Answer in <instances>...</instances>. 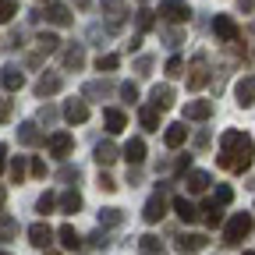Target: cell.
Wrapping results in <instances>:
<instances>
[{"mask_svg": "<svg viewBox=\"0 0 255 255\" xmlns=\"http://www.w3.org/2000/svg\"><path fill=\"white\" fill-rule=\"evenodd\" d=\"M255 159V142L245 135V131H223L220 135V152H216V163L231 174H245Z\"/></svg>", "mask_w": 255, "mask_h": 255, "instance_id": "cell-1", "label": "cell"}, {"mask_svg": "<svg viewBox=\"0 0 255 255\" xmlns=\"http://www.w3.org/2000/svg\"><path fill=\"white\" fill-rule=\"evenodd\" d=\"M252 227H255L252 213H234V216L227 220V231H223V245H227V248H238V245L252 234Z\"/></svg>", "mask_w": 255, "mask_h": 255, "instance_id": "cell-2", "label": "cell"}, {"mask_svg": "<svg viewBox=\"0 0 255 255\" xmlns=\"http://www.w3.org/2000/svg\"><path fill=\"white\" fill-rule=\"evenodd\" d=\"M184 75H188V89H202L209 82V60H206V53H199L195 60H191V68Z\"/></svg>", "mask_w": 255, "mask_h": 255, "instance_id": "cell-3", "label": "cell"}, {"mask_svg": "<svg viewBox=\"0 0 255 255\" xmlns=\"http://www.w3.org/2000/svg\"><path fill=\"white\" fill-rule=\"evenodd\" d=\"M213 32H216V39H223V43H238V21L231 18V14H216L213 18Z\"/></svg>", "mask_w": 255, "mask_h": 255, "instance_id": "cell-4", "label": "cell"}, {"mask_svg": "<svg viewBox=\"0 0 255 255\" xmlns=\"http://www.w3.org/2000/svg\"><path fill=\"white\" fill-rule=\"evenodd\" d=\"M159 14H163L167 21H174V25H181V21L191 18V11H188L184 0H159Z\"/></svg>", "mask_w": 255, "mask_h": 255, "instance_id": "cell-5", "label": "cell"}, {"mask_svg": "<svg viewBox=\"0 0 255 255\" xmlns=\"http://www.w3.org/2000/svg\"><path fill=\"white\" fill-rule=\"evenodd\" d=\"M142 216H145V223H159V220L167 216V195H163V191H156V195L145 202Z\"/></svg>", "mask_w": 255, "mask_h": 255, "instance_id": "cell-6", "label": "cell"}, {"mask_svg": "<svg viewBox=\"0 0 255 255\" xmlns=\"http://www.w3.org/2000/svg\"><path fill=\"white\" fill-rule=\"evenodd\" d=\"M149 100H152V107L163 114V110H170L174 107V100H177V92H174V85H156L152 92H149Z\"/></svg>", "mask_w": 255, "mask_h": 255, "instance_id": "cell-7", "label": "cell"}, {"mask_svg": "<svg viewBox=\"0 0 255 255\" xmlns=\"http://www.w3.org/2000/svg\"><path fill=\"white\" fill-rule=\"evenodd\" d=\"M0 85H4L7 92H18L25 85V75H21L18 64H4V68H0Z\"/></svg>", "mask_w": 255, "mask_h": 255, "instance_id": "cell-8", "label": "cell"}, {"mask_svg": "<svg viewBox=\"0 0 255 255\" xmlns=\"http://www.w3.org/2000/svg\"><path fill=\"white\" fill-rule=\"evenodd\" d=\"M18 142H21V145H28V149L43 145V131H39V124H36V121H25V124H18Z\"/></svg>", "mask_w": 255, "mask_h": 255, "instance_id": "cell-9", "label": "cell"}, {"mask_svg": "<svg viewBox=\"0 0 255 255\" xmlns=\"http://www.w3.org/2000/svg\"><path fill=\"white\" fill-rule=\"evenodd\" d=\"M103 14L110 18V32H121V25H124V14H128L124 0H103Z\"/></svg>", "mask_w": 255, "mask_h": 255, "instance_id": "cell-10", "label": "cell"}, {"mask_svg": "<svg viewBox=\"0 0 255 255\" xmlns=\"http://www.w3.org/2000/svg\"><path fill=\"white\" fill-rule=\"evenodd\" d=\"M213 117V103L209 100H191L184 107V121H209Z\"/></svg>", "mask_w": 255, "mask_h": 255, "instance_id": "cell-11", "label": "cell"}, {"mask_svg": "<svg viewBox=\"0 0 255 255\" xmlns=\"http://www.w3.org/2000/svg\"><path fill=\"white\" fill-rule=\"evenodd\" d=\"M64 89V78L60 75H43L39 82H36V96H39V100H46V96H57Z\"/></svg>", "mask_w": 255, "mask_h": 255, "instance_id": "cell-12", "label": "cell"}, {"mask_svg": "<svg viewBox=\"0 0 255 255\" xmlns=\"http://www.w3.org/2000/svg\"><path fill=\"white\" fill-rule=\"evenodd\" d=\"M64 117H68L71 124H85V121H89L85 100H68V103H64Z\"/></svg>", "mask_w": 255, "mask_h": 255, "instance_id": "cell-13", "label": "cell"}, {"mask_svg": "<svg viewBox=\"0 0 255 255\" xmlns=\"http://www.w3.org/2000/svg\"><path fill=\"white\" fill-rule=\"evenodd\" d=\"M184 184H188V191H191V195H202V191H206V188L213 184V177H209L206 170H188Z\"/></svg>", "mask_w": 255, "mask_h": 255, "instance_id": "cell-14", "label": "cell"}, {"mask_svg": "<svg viewBox=\"0 0 255 255\" xmlns=\"http://www.w3.org/2000/svg\"><path fill=\"white\" fill-rule=\"evenodd\" d=\"M28 241L36 248H50L53 245V231L46 227V223H32V227H28Z\"/></svg>", "mask_w": 255, "mask_h": 255, "instance_id": "cell-15", "label": "cell"}, {"mask_svg": "<svg viewBox=\"0 0 255 255\" xmlns=\"http://www.w3.org/2000/svg\"><path fill=\"white\" fill-rule=\"evenodd\" d=\"M46 145H50V152H53V156H68V152H71V145H75V138H71L68 131H57V135H50V138H46Z\"/></svg>", "mask_w": 255, "mask_h": 255, "instance_id": "cell-16", "label": "cell"}, {"mask_svg": "<svg viewBox=\"0 0 255 255\" xmlns=\"http://www.w3.org/2000/svg\"><path fill=\"white\" fill-rule=\"evenodd\" d=\"M234 96H238V107H252L255 103V78H241Z\"/></svg>", "mask_w": 255, "mask_h": 255, "instance_id": "cell-17", "label": "cell"}, {"mask_svg": "<svg viewBox=\"0 0 255 255\" xmlns=\"http://www.w3.org/2000/svg\"><path fill=\"white\" fill-rule=\"evenodd\" d=\"M114 92V85L103 78V82H85V89H82V96L85 100H107V96Z\"/></svg>", "mask_w": 255, "mask_h": 255, "instance_id": "cell-18", "label": "cell"}, {"mask_svg": "<svg viewBox=\"0 0 255 255\" xmlns=\"http://www.w3.org/2000/svg\"><path fill=\"white\" fill-rule=\"evenodd\" d=\"M124 159H128V167H138L142 159H145V142L142 138H131L124 145Z\"/></svg>", "mask_w": 255, "mask_h": 255, "instance_id": "cell-19", "label": "cell"}, {"mask_svg": "<svg viewBox=\"0 0 255 255\" xmlns=\"http://www.w3.org/2000/svg\"><path fill=\"white\" fill-rule=\"evenodd\" d=\"M82 64H85V46L82 43H75V46L64 50V68H68V71H78Z\"/></svg>", "mask_w": 255, "mask_h": 255, "instance_id": "cell-20", "label": "cell"}, {"mask_svg": "<svg viewBox=\"0 0 255 255\" xmlns=\"http://www.w3.org/2000/svg\"><path fill=\"white\" fill-rule=\"evenodd\" d=\"M57 238H60V245L68 252H82V238H78V231L71 227V223H64V227L57 231Z\"/></svg>", "mask_w": 255, "mask_h": 255, "instance_id": "cell-21", "label": "cell"}, {"mask_svg": "<svg viewBox=\"0 0 255 255\" xmlns=\"http://www.w3.org/2000/svg\"><path fill=\"white\" fill-rule=\"evenodd\" d=\"M163 142H167L170 149L184 145V142H188V128H184V124H167V131H163Z\"/></svg>", "mask_w": 255, "mask_h": 255, "instance_id": "cell-22", "label": "cell"}, {"mask_svg": "<svg viewBox=\"0 0 255 255\" xmlns=\"http://www.w3.org/2000/svg\"><path fill=\"white\" fill-rule=\"evenodd\" d=\"M46 21L50 25H71V11L64 4H46Z\"/></svg>", "mask_w": 255, "mask_h": 255, "instance_id": "cell-23", "label": "cell"}, {"mask_svg": "<svg viewBox=\"0 0 255 255\" xmlns=\"http://www.w3.org/2000/svg\"><path fill=\"white\" fill-rule=\"evenodd\" d=\"M117 156H121V152H117L114 142H100V145H96V163H100V167H110Z\"/></svg>", "mask_w": 255, "mask_h": 255, "instance_id": "cell-24", "label": "cell"}, {"mask_svg": "<svg viewBox=\"0 0 255 255\" xmlns=\"http://www.w3.org/2000/svg\"><path fill=\"white\" fill-rule=\"evenodd\" d=\"M103 121H107V131H110V135L124 131V124H128V121H124V114H121V110H114V107H107V110H103Z\"/></svg>", "mask_w": 255, "mask_h": 255, "instance_id": "cell-25", "label": "cell"}, {"mask_svg": "<svg viewBox=\"0 0 255 255\" xmlns=\"http://www.w3.org/2000/svg\"><path fill=\"white\" fill-rule=\"evenodd\" d=\"M174 213H177V216H181L184 223H195V220H199V209H195V206H191L188 199H181V195L174 199Z\"/></svg>", "mask_w": 255, "mask_h": 255, "instance_id": "cell-26", "label": "cell"}, {"mask_svg": "<svg viewBox=\"0 0 255 255\" xmlns=\"http://www.w3.org/2000/svg\"><path fill=\"white\" fill-rule=\"evenodd\" d=\"M138 121H142L145 131H159V110L156 107H142L138 110Z\"/></svg>", "mask_w": 255, "mask_h": 255, "instance_id": "cell-27", "label": "cell"}, {"mask_svg": "<svg viewBox=\"0 0 255 255\" xmlns=\"http://www.w3.org/2000/svg\"><path fill=\"white\" fill-rule=\"evenodd\" d=\"M60 209H64V213H78V209H82V195H78L75 188L60 195Z\"/></svg>", "mask_w": 255, "mask_h": 255, "instance_id": "cell-28", "label": "cell"}, {"mask_svg": "<svg viewBox=\"0 0 255 255\" xmlns=\"http://www.w3.org/2000/svg\"><path fill=\"white\" fill-rule=\"evenodd\" d=\"M121 220H124V213H121L117 206H107V209H100V223H103V227H117Z\"/></svg>", "mask_w": 255, "mask_h": 255, "instance_id": "cell-29", "label": "cell"}, {"mask_svg": "<svg viewBox=\"0 0 255 255\" xmlns=\"http://www.w3.org/2000/svg\"><path fill=\"white\" fill-rule=\"evenodd\" d=\"M36 46H39V53H57L60 50V39L53 36V32H43V36L36 39Z\"/></svg>", "mask_w": 255, "mask_h": 255, "instance_id": "cell-30", "label": "cell"}, {"mask_svg": "<svg viewBox=\"0 0 255 255\" xmlns=\"http://www.w3.org/2000/svg\"><path fill=\"white\" fill-rule=\"evenodd\" d=\"M159 39H163V43H167L170 50L184 43V36H181V28H167V25H163V28H159Z\"/></svg>", "mask_w": 255, "mask_h": 255, "instance_id": "cell-31", "label": "cell"}, {"mask_svg": "<svg viewBox=\"0 0 255 255\" xmlns=\"http://www.w3.org/2000/svg\"><path fill=\"white\" fill-rule=\"evenodd\" d=\"M177 245H181L184 252H199V248H206V238H202V234H184Z\"/></svg>", "mask_w": 255, "mask_h": 255, "instance_id": "cell-32", "label": "cell"}, {"mask_svg": "<svg viewBox=\"0 0 255 255\" xmlns=\"http://www.w3.org/2000/svg\"><path fill=\"white\" fill-rule=\"evenodd\" d=\"M213 202H216V206H231V202H234V188H231V184H216Z\"/></svg>", "mask_w": 255, "mask_h": 255, "instance_id": "cell-33", "label": "cell"}, {"mask_svg": "<svg viewBox=\"0 0 255 255\" xmlns=\"http://www.w3.org/2000/svg\"><path fill=\"white\" fill-rule=\"evenodd\" d=\"M206 227H220V223H223V213H220V206L216 202H206Z\"/></svg>", "mask_w": 255, "mask_h": 255, "instance_id": "cell-34", "label": "cell"}, {"mask_svg": "<svg viewBox=\"0 0 255 255\" xmlns=\"http://www.w3.org/2000/svg\"><path fill=\"white\" fill-rule=\"evenodd\" d=\"M117 64H121L117 53H100V57H96V71H114Z\"/></svg>", "mask_w": 255, "mask_h": 255, "instance_id": "cell-35", "label": "cell"}, {"mask_svg": "<svg viewBox=\"0 0 255 255\" xmlns=\"http://www.w3.org/2000/svg\"><path fill=\"white\" fill-rule=\"evenodd\" d=\"M18 11V0H0V25H7Z\"/></svg>", "mask_w": 255, "mask_h": 255, "instance_id": "cell-36", "label": "cell"}, {"mask_svg": "<svg viewBox=\"0 0 255 255\" xmlns=\"http://www.w3.org/2000/svg\"><path fill=\"white\" fill-rule=\"evenodd\" d=\"M152 11L149 7H138V14H135V25H138V32H145V28H152Z\"/></svg>", "mask_w": 255, "mask_h": 255, "instance_id": "cell-37", "label": "cell"}, {"mask_svg": "<svg viewBox=\"0 0 255 255\" xmlns=\"http://www.w3.org/2000/svg\"><path fill=\"white\" fill-rule=\"evenodd\" d=\"M117 92H121V100H124V103H135V100H138V85H135V82H124Z\"/></svg>", "mask_w": 255, "mask_h": 255, "instance_id": "cell-38", "label": "cell"}, {"mask_svg": "<svg viewBox=\"0 0 255 255\" xmlns=\"http://www.w3.org/2000/svg\"><path fill=\"white\" fill-rule=\"evenodd\" d=\"M78 177H82L78 167H60V170H57V181H64V184H71V181H78Z\"/></svg>", "mask_w": 255, "mask_h": 255, "instance_id": "cell-39", "label": "cell"}, {"mask_svg": "<svg viewBox=\"0 0 255 255\" xmlns=\"http://www.w3.org/2000/svg\"><path fill=\"white\" fill-rule=\"evenodd\" d=\"M21 177H25V159H21V156H14V159H11V181H14V184H21Z\"/></svg>", "mask_w": 255, "mask_h": 255, "instance_id": "cell-40", "label": "cell"}, {"mask_svg": "<svg viewBox=\"0 0 255 255\" xmlns=\"http://www.w3.org/2000/svg\"><path fill=\"white\" fill-rule=\"evenodd\" d=\"M142 248H145V255H152V252L163 248V241H159L156 234H145V238H142Z\"/></svg>", "mask_w": 255, "mask_h": 255, "instance_id": "cell-41", "label": "cell"}, {"mask_svg": "<svg viewBox=\"0 0 255 255\" xmlns=\"http://www.w3.org/2000/svg\"><path fill=\"white\" fill-rule=\"evenodd\" d=\"M135 75H142V78L152 75V57H138V60H135Z\"/></svg>", "mask_w": 255, "mask_h": 255, "instance_id": "cell-42", "label": "cell"}, {"mask_svg": "<svg viewBox=\"0 0 255 255\" xmlns=\"http://www.w3.org/2000/svg\"><path fill=\"white\" fill-rule=\"evenodd\" d=\"M167 75H170V78L184 75V60H181V57H170V60H167Z\"/></svg>", "mask_w": 255, "mask_h": 255, "instance_id": "cell-43", "label": "cell"}, {"mask_svg": "<svg viewBox=\"0 0 255 255\" xmlns=\"http://www.w3.org/2000/svg\"><path fill=\"white\" fill-rule=\"evenodd\" d=\"M53 206H57V199L50 195V191H46V195H39V202H36V209H39V213H53Z\"/></svg>", "mask_w": 255, "mask_h": 255, "instance_id": "cell-44", "label": "cell"}, {"mask_svg": "<svg viewBox=\"0 0 255 255\" xmlns=\"http://www.w3.org/2000/svg\"><path fill=\"white\" fill-rule=\"evenodd\" d=\"M96 184H100V191H117V181H114L110 174H100V181H96Z\"/></svg>", "mask_w": 255, "mask_h": 255, "instance_id": "cell-45", "label": "cell"}, {"mask_svg": "<svg viewBox=\"0 0 255 255\" xmlns=\"http://www.w3.org/2000/svg\"><path fill=\"white\" fill-rule=\"evenodd\" d=\"M89 245H92V248H107V245H110V238H107L103 231H96V234L89 238Z\"/></svg>", "mask_w": 255, "mask_h": 255, "instance_id": "cell-46", "label": "cell"}, {"mask_svg": "<svg viewBox=\"0 0 255 255\" xmlns=\"http://www.w3.org/2000/svg\"><path fill=\"white\" fill-rule=\"evenodd\" d=\"M7 121H11V100L0 96V124H7Z\"/></svg>", "mask_w": 255, "mask_h": 255, "instance_id": "cell-47", "label": "cell"}, {"mask_svg": "<svg viewBox=\"0 0 255 255\" xmlns=\"http://www.w3.org/2000/svg\"><path fill=\"white\" fill-rule=\"evenodd\" d=\"M32 177H46V163H43V159H32Z\"/></svg>", "mask_w": 255, "mask_h": 255, "instance_id": "cell-48", "label": "cell"}, {"mask_svg": "<svg viewBox=\"0 0 255 255\" xmlns=\"http://www.w3.org/2000/svg\"><path fill=\"white\" fill-rule=\"evenodd\" d=\"M39 121H43V124H53V121H57V110H53V107H43V110H39Z\"/></svg>", "mask_w": 255, "mask_h": 255, "instance_id": "cell-49", "label": "cell"}, {"mask_svg": "<svg viewBox=\"0 0 255 255\" xmlns=\"http://www.w3.org/2000/svg\"><path fill=\"white\" fill-rule=\"evenodd\" d=\"M209 142H213V135H209V131H199V135H195V149H206Z\"/></svg>", "mask_w": 255, "mask_h": 255, "instance_id": "cell-50", "label": "cell"}, {"mask_svg": "<svg viewBox=\"0 0 255 255\" xmlns=\"http://www.w3.org/2000/svg\"><path fill=\"white\" fill-rule=\"evenodd\" d=\"M128 181H131V184H138V181H142V174H138V167H128Z\"/></svg>", "mask_w": 255, "mask_h": 255, "instance_id": "cell-51", "label": "cell"}, {"mask_svg": "<svg viewBox=\"0 0 255 255\" xmlns=\"http://www.w3.org/2000/svg\"><path fill=\"white\" fill-rule=\"evenodd\" d=\"M4 202H7V188L0 184V213H4Z\"/></svg>", "mask_w": 255, "mask_h": 255, "instance_id": "cell-52", "label": "cell"}, {"mask_svg": "<svg viewBox=\"0 0 255 255\" xmlns=\"http://www.w3.org/2000/svg\"><path fill=\"white\" fill-rule=\"evenodd\" d=\"M4 163H7V145H0V170H4Z\"/></svg>", "mask_w": 255, "mask_h": 255, "instance_id": "cell-53", "label": "cell"}, {"mask_svg": "<svg viewBox=\"0 0 255 255\" xmlns=\"http://www.w3.org/2000/svg\"><path fill=\"white\" fill-rule=\"evenodd\" d=\"M241 11H255V0H241Z\"/></svg>", "mask_w": 255, "mask_h": 255, "instance_id": "cell-54", "label": "cell"}, {"mask_svg": "<svg viewBox=\"0 0 255 255\" xmlns=\"http://www.w3.org/2000/svg\"><path fill=\"white\" fill-rule=\"evenodd\" d=\"M75 4H78V7H89V4H92V0H75Z\"/></svg>", "mask_w": 255, "mask_h": 255, "instance_id": "cell-55", "label": "cell"}, {"mask_svg": "<svg viewBox=\"0 0 255 255\" xmlns=\"http://www.w3.org/2000/svg\"><path fill=\"white\" fill-rule=\"evenodd\" d=\"M245 255H255V252H245Z\"/></svg>", "mask_w": 255, "mask_h": 255, "instance_id": "cell-56", "label": "cell"}, {"mask_svg": "<svg viewBox=\"0 0 255 255\" xmlns=\"http://www.w3.org/2000/svg\"><path fill=\"white\" fill-rule=\"evenodd\" d=\"M0 255H7V252H0Z\"/></svg>", "mask_w": 255, "mask_h": 255, "instance_id": "cell-57", "label": "cell"}, {"mask_svg": "<svg viewBox=\"0 0 255 255\" xmlns=\"http://www.w3.org/2000/svg\"><path fill=\"white\" fill-rule=\"evenodd\" d=\"M142 4H145V0H142Z\"/></svg>", "mask_w": 255, "mask_h": 255, "instance_id": "cell-58", "label": "cell"}, {"mask_svg": "<svg viewBox=\"0 0 255 255\" xmlns=\"http://www.w3.org/2000/svg\"><path fill=\"white\" fill-rule=\"evenodd\" d=\"M252 57H255V53H252Z\"/></svg>", "mask_w": 255, "mask_h": 255, "instance_id": "cell-59", "label": "cell"}]
</instances>
